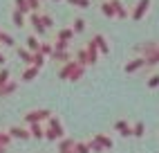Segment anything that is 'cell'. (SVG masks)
Instances as JSON below:
<instances>
[{
  "label": "cell",
  "mask_w": 159,
  "mask_h": 153,
  "mask_svg": "<svg viewBox=\"0 0 159 153\" xmlns=\"http://www.w3.org/2000/svg\"><path fill=\"white\" fill-rule=\"evenodd\" d=\"M83 72H85V68L76 61V59H72V61H67L63 68L58 70V79H67V81H79L81 76H83Z\"/></svg>",
  "instance_id": "obj_1"
},
{
  "label": "cell",
  "mask_w": 159,
  "mask_h": 153,
  "mask_svg": "<svg viewBox=\"0 0 159 153\" xmlns=\"http://www.w3.org/2000/svg\"><path fill=\"white\" fill-rule=\"evenodd\" d=\"M45 137L47 140H56V137H63V124H61V119L52 115L49 117V128L45 131Z\"/></svg>",
  "instance_id": "obj_2"
},
{
  "label": "cell",
  "mask_w": 159,
  "mask_h": 153,
  "mask_svg": "<svg viewBox=\"0 0 159 153\" xmlns=\"http://www.w3.org/2000/svg\"><path fill=\"white\" fill-rule=\"evenodd\" d=\"M49 117H52V113L47 111V108H36V111H29V113L25 115L27 124H38L40 119H49Z\"/></svg>",
  "instance_id": "obj_3"
},
{
  "label": "cell",
  "mask_w": 159,
  "mask_h": 153,
  "mask_svg": "<svg viewBox=\"0 0 159 153\" xmlns=\"http://www.w3.org/2000/svg\"><path fill=\"white\" fill-rule=\"evenodd\" d=\"M29 23H31V27H34V32L38 36H45L47 27L43 25V16H40V12H31L29 14Z\"/></svg>",
  "instance_id": "obj_4"
},
{
  "label": "cell",
  "mask_w": 159,
  "mask_h": 153,
  "mask_svg": "<svg viewBox=\"0 0 159 153\" xmlns=\"http://www.w3.org/2000/svg\"><path fill=\"white\" fill-rule=\"evenodd\" d=\"M85 50H88V57H90V65H94V63H97L99 61V45H97V41H88V45H85Z\"/></svg>",
  "instance_id": "obj_5"
},
{
  "label": "cell",
  "mask_w": 159,
  "mask_h": 153,
  "mask_svg": "<svg viewBox=\"0 0 159 153\" xmlns=\"http://www.w3.org/2000/svg\"><path fill=\"white\" fill-rule=\"evenodd\" d=\"M148 7H150V0H139L134 7V12H132V20H141L143 14L148 12Z\"/></svg>",
  "instance_id": "obj_6"
},
{
  "label": "cell",
  "mask_w": 159,
  "mask_h": 153,
  "mask_svg": "<svg viewBox=\"0 0 159 153\" xmlns=\"http://www.w3.org/2000/svg\"><path fill=\"white\" fill-rule=\"evenodd\" d=\"M143 65H146V59H143V57H137V59H132L130 63H125L123 70H125V72H137V70H141Z\"/></svg>",
  "instance_id": "obj_7"
},
{
  "label": "cell",
  "mask_w": 159,
  "mask_h": 153,
  "mask_svg": "<svg viewBox=\"0 0 159 153\" xmlns=\"http://www.w3.org/2000/svg\"><path fill=\"white\" fill-rule=\"evenodd\" d=\"M9 135H11V137H20V140H27L31 135V131H27L23 126H11V128H9Z\"/></svg>",
  "instance_id": "obj_8"
},
{
  "label": "cell",
  "mask_w": 159,
  "mask_h": 153,
  "mask_svg": "<svg viewBox=\"0 0 159 153\" xmlns=\"http://www.w3.org/2000/svg\"><path fill=\"white\" fill-rule=\"evenodd\" d=\"M92 38L97 41V45H99L101 54H110V45H108V41H105V36H103V34H94Z\"/></svg>",
  "instance_id": "obj_9"
},
{
  "label": "cell",
  "mask_w": 159,
  "mask_h": 153,
  "mask_svg": "<svg viewBox=\"0 0 159 153\" xmlns=\"http://www.w3.org/2000/svg\"><path fill=\"white\" fill-rule=\"evenodd\" d=\"M74 59H76L83 68H85V65H90V57H88V50H85V47H81V50L74 52Z\"/></svg>",
  "instance_id": "obj_10"
},
{
  "label": "cell",
  "mask_w": 159,
  "mask_h": 153,
  "mask_svg": "<svg viewBox=\"0 0 159 153\" xmlns=\"http://www.w3.org/2000/svg\"><path fill=\"white\" fill-rule=\"evenodd\" d=\"M101 12L105 14V16H116V7H114V2H112V0H103V2H101Z\"/></svg>",
  "instance_id": "obj_11"
},
{
  "label": "cell",
  "mask_w": 159,
  "mask_h": 153,
  "mask_svg": "<svg viewBox=\"0 0 159 153\" xmlns=\"http://www.w3.org/2000/svg\"><path fill=\"white\" fill-rule=\"evenodd\" d=\"M74 34H76V32H74L72 27H63V29H58L56 38H58V41H67V43H70V41L74 38Z\"/></svg>",
  "instance_id": "obj_12"
},
{
  "label": "cell",
  "mask_w": 159,
  "mask_h": 153,
  "mask_svg": "<svg viewBox=\"0 0 159 153\" xmlns=\"http://www.w3.org/2000/svg\"><path fill=\"white\" fill-rule=\"evenodd\" d=\"M38 76V68H34V65H29V68H25V72L20 74V79L23 81H34Z\"/></svg>",
  "instance_id": "obj_13"
},
{
  "label": "cell",
  "mask_w": 159,
  "mask_h": 153,
  "mask_svg": "<svg viewBox=\"0 0 159 153\" xmlns=\"http://www.w3.org/2000/svg\"><path fill=\"white\" fill-rule=\"evenodd\" d=\"M27 50L29 52H40V43H38V36H34V34H31V36H27Z\"/></svg>",
  "instance_id": "obj_14"
},
{
  "label": "cell",
  "mask_w": 159,
  "mask_h": 153,
  "mask_svg": "<svg viewBox=\"0 0 159 153\" xmlns=\"http://www.w3.org/2000/svg\"><path fill=\"white\" fill-rule=\"evenodd\" d=\"M11 20H14V25H16V27H25V23H27L25 14H20L18 9H14V14H11Z\"/></svg>",
  "instance_id": "obj_15"
},
{
  "label": "cell",
  "mask_w": 159,
  "mask_h": 153,
  "mask_svg": "<svg viewBox=\"0 0 159 153\" xmlns=\"http://www.w3.org/2000/svg\"><path fill=\"white\" fill-rule=\"evenodd\" d=\"M52 59H54V61H58V63H63V65H65L67 61H72V54H70V52H54V54H52Z\"/></svg>",
  "instance_id": "obj_16"
},
{
  "label": "cell",
  "mask_w": 159,
  "mask_h": 153,
  "mask_svg": "<svg viewBox=\"0 0 159 153\" xmlns=\"http://www.w3.org/2000/svg\"><path fill=\"white\" fill-rule=\"evenodd\" d=\"M16 52H18V57L23 59L25 63H29V65H31V59H34V52H29L27 47H18Z\"/></svg>",
  "instance_id": "obj_17"
},
{
  "label": "cell",
  "mask_w": 159,
  "mask_h": 153,
  "mask_svg": "<svg viewBox=\"0 0 159 153\" xmlns=\"http://www.w3.org/2000/svg\"><path fill=\"white\" fill-rule=\"evenodd\" d=\"M31 65L40 70V68L45 65V54H43V52H34V59H31Z\"/></svg>",
  "instance_id": "obj_18"
},
{
  "label": "cell",
  "mask_w": 159,
  "mask_h": 153,
  "mask_svg": "<svg viewBox=\"0 0 159 153\" xmlns=\"http://www.w3.org/2000/svg\"><path fill=\"white\" fill-rule=\"evenodd\" d=\"M40 52H43L45 57H52V54H54V43H49V41H40Z\"/></svg>",
  "instance_id": "obj_19"
},
{
  "label": "cell",
  "mask_w": 159,
  "mask_h": 153,
  "mask_svg": "<svg viewBox=\"0 0 159 153\" xmlns=\"http://www.w3.org/2000/svg\"><path fill=\"white\" fill-rule=\"evenodd\" d=\"M116 131H121V135H132V128L128 126L125 119H119V122H116Z\"/></svg>",
  "instance_id": "obj_20"
},
{
  "label": "cell",
  "mask_w": 159,
  "mask_h": 153,
  "mask_svg": "<svg viewBox=\"0 0 159 153\" xmlns=\"http://www.w3.org/2000/svg\"><path fill=\"white\" fill-rule=\"evenodd\" d=\"M16 88H18V83H16V81H9L7 86H2V88H0V97H7V95H11Z\"/></svg>",
  "instance_id": "obj_21"
},
{
  "label": "cell",
  "mask_w": 159,
  "mask_h": 153,
  "mask_svg": "<svg viewBox=\"0 0 159 153\" xmlns=\"http://www.w3.org/2000/svg\"><path fill=\"white\" fill-rule=\"evenodd\" d=\"M74 149H76V142H74L72 137H65V140L61 142V153L63 151H74Z\"/></svg>",
  "instance_id": "obj_22"
},
{
  "label": "cell",
  "mask_w": 159,
  "mask_h": 153,
  "mask_svg": "<svg viewBox=\"0 0 159 153\" xmlns=\"http://www.w3.org/2000/svg\"><path fill=\"white\" fill-rule=\"evenodd\" d=\"M114 2V7H116V18H128V9H125L119 0H112Z\"/></svg>",
  "instance_id": "obj_23"
},
{
  "label": "cell",
  "mask_w": 159,
  "mask_h": 153,
  "mask_svg": "<svg viewBox=\"0 0 159 153\" xmlns=\"http://www.w3.org/2000/svg\"><path fill=\"white\" fill-rule=\"evenodd\" d=\"M94 140H97L103 149H112V140H110V137H105V135H101V133H99V135H94Z\"/></svg>",
  "instance_id": "obj_24"
},
{
  "label": "cell",
  "mask_w": 159,
  "mask_h": 153,
  "mask_svg": "<svg viewBox=\"0 0 159 153\" xmlns=\"http://www.w3.org/2000/svg\"><path fill=\"white\" fill-rule=\"evenodd\" d=\"M54 52H70V43L67 41H54Z\"/></svg>",
  "instance_id": "obj_25"
},
{
  "label": "cell",
  "mask_w": 159,
  "mask_h": 153,
  "mask_svg": "<svg viewBox=\"0 0 159 153\" xmlns=\"http://www.w3.org/2000/svg\"><path fill=\"white\" fill-rule=\"evenodd\" d=\"M29 131H31V135L34 137H45V131L40 124H29Z\"/></svg>",
  "instance_id": "obj_26"
},
{
  "label": "cell",
  "mask_w": 159,
  "mask_h": 153,
  "mask_svg": "<svg viewBox=\"0 0 159 153\" xmlns=\"http://www.w3.org/2000/svg\"><path fill=\"white\" fill-rule=\"evenodd\" d=\"M0 43H2V45H16V43H14V36L7 34V32H2V29H0Z\"/></svg>",
  "instance_id": "obj_27"
},
{
  "label": "cell",
  "mask_w": 159,
  "mask_h": 153,
  "mask_svg": "<svg viewBox=\"0 0 159 153\" xmlns=\"http://www.w3.org/2000/svg\"><path fill=\"white\" fill-rule=\"evenodd\" d=\"M14 2H16V9H18L20 14H27V12H31V9H29V2H27V0H14Z\"/></svg>",
  "instance_id": "obj_28"
},
{
  "label": "cell",
  "mask_w": 159,
  "mask_h": 153,
  "mask_svg": "<svg viewBox=\"0 0 159 153\" xmlns=\"http://www.w3.org/2000/svg\"><path fill=\"white\" fill-rule=\"evenodd\" d=\"M72 29L76 32V34H81V32L85 29V20H83V18H74V23H72Z\"/></svg>",
  "instance_id": "obj_29"
},
{
  "label": "cell",
  "mask_w": 159,
  "mask_h": 153,
  "mask_svg": "<svg viewBox=\"0 0 159 153\" xmlns=\"http://www.w3.org/2000/svg\"><path fill=\"white\" fill-rule=\"evenodd\" d=\"M7 83H9V70L2 68V70H0V88H2V86H7Z\"/></svg>",
  "instance_id": "obj_30"
},
{
  "label": "cell",
  "mask_w": 159,
  "mask_h": 153,
  "mask_svg": "<svg viewBox=\"0 0 159 153\" xmlns=\"http://www.w3.org/2000/svg\"><path fill=\"white\" fill-rule=\"evenodd\" d=\"M132 135H137V137L143 135V122H137V124L132 126Z\"/></svg>",
  "instance_id": "obj_31"
},
{
  "label": "cell",
  "mask_w": 159,
  "mask_h": 153,
  "mask_svg": "<svg viewBox=\"0 0 159 153\" xmlns=\"http://www.w3.org/2000/svg\"><path fill=\"white\" fill-rule=\"evenodd\" d=\"M40 16H43V25L49 29V27H54V20H52V16L49 14H43V12H40Z\"/></svg>",
  "instance_id": "obj_32"
},
{
  "label": "cell",
  "mask_w": 159,
  "mask_h": 153,
  "mask_svg": "<svg viewBox=\"0 0 159 153\" xmlns=\"http://www.w3.org/2000/svg\"><path fill=\"white\" fill-rule=\"evenodd\" d=\"M27 2H29L31 12H40V2H43V0H27Z\"/></svg>",
  "instance_id": "obj_33"
},
{
  "label": "cell",
  "mask_w": 159,
  "mask_h": 153,
  "mask_svg": "<svg viewBox=\"0 0 159 153\" xmlns=\"http://www.w3.org/2000/svg\"><path fill=\"white\" fill-rule=\"evenodd\" d=\"M67 2L74 7H90V0H67Z\"/></svg>",
  "instance_id": "obj_34"
},
{
  "label": "cell",
  "mask_w": 159,
  "mask_h": 153,
  "mask_svg": "<svg viewBox=\"0 0 159 153\" xmlns=\"http://www.w3.org/2000/svg\"><path fill=\"white\" fill-rule=\"evenodd\" d=\"M157 86H159V74H152L148 79V88H157Z\"/></svg>",
  "instance_id": "obj_35"
},
{
  "label": "cell",
  "mask_w": 159,
  "mask_h": 153,
  "mask_svg": "<svg viewBox=\"0 0 159 153\" xmlns=\"http://www.w3.org/2000/svg\"><path fill=\"white\" fill-rule=\"evenodd\" d=\"M74 151H76V153H88L90 146H88V144H83V142H76V149H74Z\"/></svg>",
  "instance_id": "obj_36"
},
{
  "label": "cell",
  "mask_w": 159,
  "mask_h": 153,
  "mask_svg": "<svg viewBox=\"0 0 159 153\" xmlns=\"http://www.w3.org/2000/svg\"><path fill=\"white\" fill-rule=\"evenodd\" d=\"M5 61H7V59H5V54H2V52H0V65H2Z\"/></svg>",
  "instance_id": "obj_37"
}]
</instances>
